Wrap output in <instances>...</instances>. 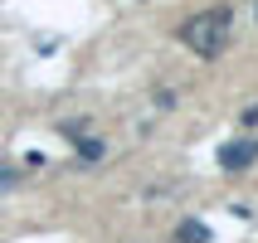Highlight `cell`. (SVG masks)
Returning a JSON list of instances; mask_svg holds the SVG:
<instances>
[{
  "label": "cell",
  "instance_id": "obj_1",
  "mask_svg": "<svg viewBox=\"0 0 258 243\" xmlns=\"http://www.w3.org/2000/svg\"><path fill=\"white\" fill-rule=\"evenodd\" d=\"M175 34H180V44H185L195 58H219L224 49H229V39H234V10L229 5L200 10V15H190Z\"/></svg>",
  "mask_w": 258,
  "mask_h": 243
},
{
  "label": "cell",
  "instance_id": "obj_2",
  "mask_svg": "<svg viewBox=\"0 0 258 243\" xmlns=\"http://www.w3.org/2000/svg\"><path fill=\"white\" fill-rule=\"evenodd\" d=\"M258 160V136H244V141H224L219 146V166L224 171H244Z\"/></svg>",
  "mask_w": 258,
  "mask_h": 243
},
{
  "label": "cell",
  "instance_id": "obj_3",
  "mask_svg": "<svg viewBox=\"0 0 258 243\" xmlns=\"http://www.w3.org/2000/svg\"><path fill=\"white\" fill-rule=\"evenodd\" d=\"M215 233H210V224H200V219H185L180 229H175V243H210Z\"/></svg>",
  "mask_w": 258,
  "mask_h": 243
},
{
  "label": "cell",
  "instance_id": "obj_4",
  "mask_svg": "<svg viewBox=\"0 0 258 243\" xmlns=\"http://www.w3.org/2000/svg\"><path fill=\"white\" fill-rule=\"evenodd\" d=\"M73 151H78V160H88V166H98V160L107 156V146H102L98 136H78V141H73Z\"/></svg>",
  "mask_w": 258,
  "mask_h": 243
},
{
  "label": "cell",
  "instance_id": "obj_5",
  "mask_svg": "<svg viewBox=\"0 0 258 243\" xmlns=\"http://www.w3.org/2000/svg\"><path fill=\"white\" fill-rule=\"evenodd\" d=\"M15 185H20V171H15L10 160H0V195H10Z\"/></svg>",
  "mask_w": 258,
  "mask_h": 243
},
{
  "label": "cell",
  "instance_id": "obj_6",
  "mask_svg": "<svg viewBox=\"0 0 258 243\" xmlns=\"http://www.w3.org/2000/svg\"><path fill=\"white\" fill-rule=\"evenodd\" d=\"M239 122H244V127H258V102H253V107H244V112H239Z\"/></svg>",
  "mask_w": 258,
  "mask_h": 243
},
{
  "label": "cell",
  "instance_id": "obj_7",
  "mask_svg": "<svg viewBox=\"0 0 258 243\" xmlns=\"http://www.w3.org/2000/svg\"><path fill=\"white\" fill-rule=\"evenodd\" d=\"M253 15H258V5H253Z\"/></svg>",
  "mask_w": 258,
  "mask_h": 243
}]
</instances>
